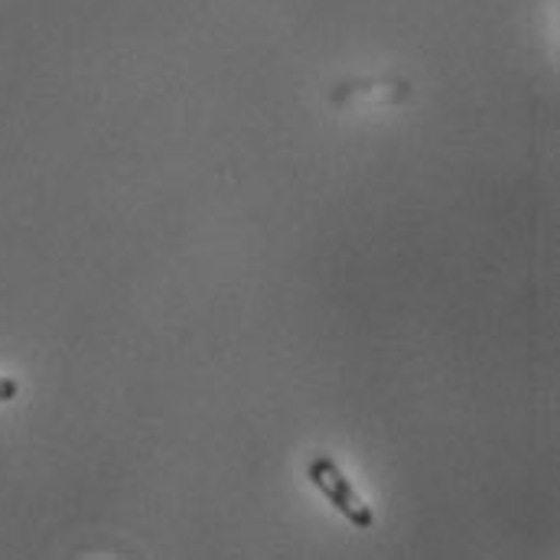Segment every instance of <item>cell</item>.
Wrapping results in <instances>:
<instances>
[{
    "instance_id": "1",
    "label": "cell",
    "mask_w": 560,
    "mask_h": 560,
    "mask_svg": "<svg viewBox=\"0 0 560 560\" xmlns=\"http://www.w3.org/2000/svg\"><path fill=\"white\" fill-rule=\"evenodd\" d=\"M310 482L316 486V492L352 525V528H372L375 525V512L372 505L355 492V486L349 482V476L339 469V463L332 456H313L306 466Z\"/></svg>"
},
{
    "instance_id": "2",
    "label": "cell",
    "mask_w": 560,
    "mask_h": 560,
    "mask_svg": "<svg viewBox=\"0 0 560 560\" xmlns=\"http://www.w3.org/2000/svg\"><path fill=\"white\" fill-rule=\"evenodd\" d=\"M16 395H20V382H16V378H10V375H0V405L13 401Z\"/></svg>"
}]
</instances>
